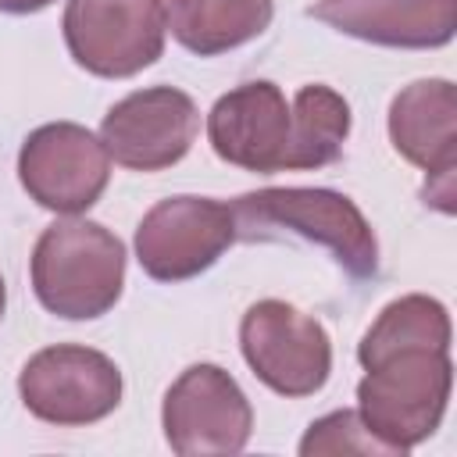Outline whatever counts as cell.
Returning <instances> with one entry per match:
<instances>
[{
  "mask_svg": "<svg viewBox=\"0 0 457 457\" xmlns=\"http://www.w3.org/2000/svg\"><path fill=\"white\" fill-rule=\"evenodd\" d=\"M236 243L232 207L207 196H171L146 211L136 228V257L157 282L207 271Z\"/></svg>",
  "mask_w": 457,
  "mask_h": 457,
  "instance_id": "8992f818",
  "label": "cell"
},
{
  "mask_svg": "<svg viewBox=\"0 0 457 457\" xmlns=\"http://www.w3.org/2000/svg\"><path fill=\"white\" fill-rule=\"evenodd\" d=\"M164 436L182 457L239 453L253 428V411L243 389L218 364L186 368L164 396Z\"/></svg>",
  "mask_w": 457,
  "mask_h": 457,
  "instance_id": "52a82bcc",
  "label": "cell"
},
{
  "mask_svg": "<svg viewBox=\"0 0 457 457\" xmlns=\"http://www.w3.org/2000/svg\"><path fill=\"white\" fill-rule=\"evenodd\" d=\"M207 136L221 161L246 171H289L293 111L275 82H246L207 114Z\"/></svg>",
  "mask_w": 457,
  "mask_h": 457,
  "instance_id": "8fae6325",
  "label": "cell"
},
{
  "mask_svg": "<svg viewBox=\"0 0 457 457\" xmlns=\"http://www.w3.org/2000/svg\"><path fill=\"white\" fill-rule=\"evenodd\" d=\"M121 282L125 246L96 221H54L32 250V289L57 318L86 321L107 314L121 296Z\"/></svg>",
  "mask_w": 457,
  "mask_h": 457,
  "instance_id": "6da1fadb",
  "label": "cell"
},
{
  "mask_svg": "<svg viewBox=\"0 0 457 457\" xmlns=\"http://www.w3.org/2000/svg\"><path fill=\"white\" fill-rule=\"evenodd\" d=\"M303 457H318V453H389V446H382L361 421L357 411H336L325 414L321 421H314L300 443Z\"/></svg>",
  "mask_w": 457,
  "mask_h": 457,
  "instance_id": "e0dca14e",
  "label": "cell"
},
{
  "mask_svg": "<svg viewBox=\"0 0 457 457\" xmlns=\"http://www.w3.org/2000/svg\"><path fill=\"white\" fill-rule=\"evenodd\" d=\"M164 0H68L64 43L93 75L125 79L150 68L164 50Z\"/></svg>",
  "mask_w": 457,
  "mask_h": 457,
  "instance_id": "277c9868",
  "label": "cell"
},
{
  "mask_svg": "<svg viewBox=\"0 0 457 457\" xmlns=\"http://www.w3.org/2000/svg\"><path fill=\"white\" fill-rule=\"evenodd\" d=\"M411 346L450 350V314L439 300H428L421 293L400 296L389 307H382V314L375 318V325L364 332L357 346V361L371 368L382 357L396 350H411Z\"/></svg>",
  "mask_w": 457,
  "mask_h": 457,
  "instance_id": "9a60e30c",
  "label": "cell"
},
{
  "mask_svg": "<svg viewBox=\"0 0 457 457\" xmlns=\"http://www.w3.org/2000/svg\"><path fill=\"white\" fill-rule=\"evenodd\" d=\"M239 343L253 375L282 396H311L328 382L332 343L325 328L293 303H253L243 314Z\"/></svg>",
  "mask_w": 457,
  "mask_h": 457,
  "instance_id": "5b68a950",
  "label": "cell"
},
{
  "mask_svg": "<svg viewBox=\"0 0 457 457\" xmlns=\"http://www.w3.org/2000/svg\"><path fill=\"white\" fill-rule=\"evenodd\" d=\"M293 139L289 171L332 164L350 132V107L328 86H303L293 100Z\"/></svg>",
  "mask_w": 457,
  "mask_h": 457,
  "instance_id": "2e32d148",
  "label": "cell"
},
{
  "mask_svg": "<svg viewBox=\"0 0 457 457\" xmlns=\"http://www.w3.org/2000/svg\"><path fill=\"white\" fill-rule=\"evenodd\" d=\"M457 93L446 79L411 82L393 96L389 107V139L396 154L411 164L425 168L432 186H425L428 200L439 211H453V168H457Z\"/></svg>",
  "mask_w": 457,
  "mask_h": 457,
  "instance_id": "7c38bea8",
  "label": "cell"
},
{
  "mask_svg": "<svg viewBox=\"0 0 457 457\" xmlns=\"http://www.w3.org/2000/svg\"><path fill=\"white\" fill-rule=\"evenodd\" d=\"M18 175L39 207L79 214L100 200L111 179V154L89 129L75 121H54L25 139L18 154Z\"/></svg>",
  "mask_w": 457,
  "mask_h": 457,
  "instance_id": "9c48e42d",
  "label": "cell"
},
{
  "mask_svg": "<svg viewBox=\"0 0 457 457\" xmlns=\"http://www.w3.org/2000/svg\"><path fill=\"white\" fill-rule=\"evenodd\" d=\"M364 371L368 375L357 386V414L389 453H403L439 428L453 386L446 350H396Z\"/></svg>",
  "mask_w": 457,
  "mask_h": 457,
  "instance_id": "7a4b0ae2",
  "label": "cell"
},
{
  "mask_svg": "<svg viewBox=\"0 0 457 457\" xmlns=\"http://www.w3.org/2000/svg\"><path fill=\"white\" fill-rule=\"evenodd\" d=\"M271 11V0H168L164 7L171 36L200 57L250 43L268 29Z\"/></svg>",
  "mask_w": 457,
  "mask_h": 457,
  "instance_id": "5bb4252c",
  "label": "cell"
},
{
  "mask_svg": "<svg viewBox=\"0 0 457 457\" xmlns=\"http://www.w3.org/2000/svg\"><path fill=\"white\" fill-rule=\"evenodd\" d=\"M4 300H7V293H4V278H0V314H4Z\"/></svg>",
  "mask_w": 457,
  "mask_h": 457,
  "instance_id": "d6986e66",
  "label": "cell"
},
{
  "mask_svg": "<svg viewBox=\"0 0 457 457\" xmlns=\"http://www.w3.org/2000/svg\"><path fill=\"white\" fill-rule=\"evenodd\" d=\"M236 236L243 239H268L271 232L286 228L300 239L321 243L336 253V261L364 278L375 275L378 243L357 204L332 189H261L246 193L232 204Z\"/></svg>",
  "mask_w": 457,
  "mask_h": 457,
  "instance_id": "3957f363",
  "label": "cell"
},
{
  "mask_svg": "<svg viewBox=\"0 0 457 457\" xmlns=\"http://www.w3.org/2000/svg\"><path fill=\"white\" fill-rule=\"evenodd\" d=\"M54 0H0V11H7V14H32V11H43Z\"/></svg>",
  "mask_w": 457,
  "mask_h": 457,
  "instance_id": "ac0fdd59",
  "label": "cell"
},
{
  "mask_svg": "<svg viewBox=\"0 0 457 457\" xmlns=\"http://www.w3.org/2000/svg\"><path fill=\"white\" fill-rule=\"evenodd\" d=\"M200 129L196 104L171 86H154L118 100L104 125L100 143L107 154L136 171H161L186 157Z\"/></svg>",
  "mask_w": 457,
  "mask_h": 457,
  "instance_id": "30bf717a",
  "label": "cell"
},
{
  "mask_svg": "<svg viewBox=\"0 0 457 457\" xmlns=\"http://www.w3.org/2000/svg\"><path fill=\"white\" fill-rule=\"evenodd\" d=\"M18 393L25 407L50 425H89L121 400V371L89 346H46L21 368Z\"/></svg>",
  "mask_w": 457,
  "mask_h": 457,
  "instance_id": "ba28073f",
  "label": "cell"
},
{
  "mask_svg": "<svg viewBox=\"0 0 457 457\" xmlns=\"http://www.w3.org/2000/svg\"><path fill=\"white\" fill-rule=\"evenodd\" d=\"M311 18L382 46H443L457 29V0H318Z\"/></svg>",
  "mask_w": 457,
  "mask_h": 457,
  "instance_id": "4fadbf2b",
  "label": "cell"
}]
</instances>
